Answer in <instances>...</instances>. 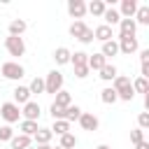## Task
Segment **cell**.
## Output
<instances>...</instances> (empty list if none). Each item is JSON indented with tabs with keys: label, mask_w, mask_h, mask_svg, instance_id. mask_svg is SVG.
<instances>
[{
	"label": "cell",
	"mask_w": 149,
	"mask_h": 149,
	"mask_svg": "<svg viewBox=\"0 0 149 149\" xmlns=\"http://www.w3.org/2000/svg\"><path fill=\"white\" fill-rule=\"evenodd\" d=\"M0 74H2L5 79H9V81H19V79L26 74V70H23L21 63H16V61H7V63H2Z\"/></svg>",
	"instance_id": "6da1fadb"
},
{
	"label": "cell",
	"mask_w": 149,
	"mask_h": 149,
	"mask_svg": "<svg viewBox=\"0 0 149 149\" xmlns=\"http://www.w3.org/2000/svg\"><path fill=\"white\" fill-rule=\"evenodd\" d=\"M58 91H63V72H58V70H51V72L44 77V93H51V95H56Z\"/></svg>",
	"instance_id": "7a4b0ae2"
},
{
	"label": "cell",
	"mask_w": 149,
	"mask_h": 149,
	"mask_svg": "<svg viewBox=\"0 0 149 149\" xmlns=\"http://www.w3.org/2000/svg\"><path fill=\"white\" fill-rule=\"evenodd\" d=\"M0 116L7 121V126H12V123H19L21 109H19V105H14V102H2V105H0Z\"/></svg>",
	"instance_id": "3957f363"
},
{
	"label": "cell",
	"mask_w": 149,
	"mask_h": 149,
	"mask_svg": "<svg viewBox=\"0 0 149 149\" xmlns=\"http://www.w3.org/2000/svg\"><path fill=\"white\" fill-rule=\"evenodd\" d=\"M5 49H7L9 56H23V54H26V42H23V37L7 35V37H5Z\"/></svg>",
	"instance_id": "277c9868"
},
{
	"label": "cell",
	"mask_w": 149,
	"mask_h": 149,
	"mask_svg": "<svg viewBox=\"0 0 149 149\" xmlns=\"http://www.w3.org/2000/svg\"><path fill=\"white\" fill-rule=\"evenodd\" d=\"M116 44H119V54H126V56H133V54L140 49L137 37H119Z\"/></svg>",
	"instance_id": "5b68a950"
},
{
	"label": "cell",
	"mask_w": 149,
	"mask_h": 149,
	"mask_svg": "<svg viewBox=\"0 0 149 149\" xmlns=\"http://www.w3.org/2000/svg\"><path fill=\"white\" fill-rule=\"evenodd\" d=\"M68 14L77 21H81L86 14V2L84 0H68Z\"/></svg>",
	"instance_id": "8992f818"
},
{
	"label": "cell",
	"mask_w": 149,
	"mask_h": 149,
	"mask_svg": "<svg viewBox=\"0 0 149 149\" xmlns=\"http://www.w3.org/2000/svg\"><path fill=\"white\" fill-rule=\"evenodd\" d=\"M79 121V126L84 128V130H98V126H100V121H98V116L93 114V112H81V116L77 119Z\"/></svg>",
	"instance_id": "52a82bcc"
},
{
	"label": "cell",
	"mask_w": 149,
	"mask_h": 149,
	"mask_svg": "<svg viewBox=\"0 0 149 149\" xmlns=\"http://www.w3.org/2000/svg\"><path fill=\"white\" fill-rule=\"evenodd\" d=\"M40 105L35 102V100H28L26 105H23V109H21V116L26 119V121H37L40 119Z\"/></svg>",
	"instance_id": "ba28073f"
},
{
	"label": "cell",
	"mask_w": 149,
	"mask_h": 149,
	"mask_svg": "<svg viewBox=\"0 0 149 149\" xmlns=\"http://www.w3.org/2000/svg\"><path fill=\"white\" fill-rule=\"evenodd\" d=\"M116 12H119L121 19H133L135 12H137V0H121V5H119Z\"/></svg>",
	"instance_id": "9c48e42d"
},
{
	"label": "cell",
	"mask_w": 149,
	"mask_h": 149,
	"mask_svg": "<svg viewBox=\"0 0 149 149\" xmlns=\"http://www.w3.org/2000/svg\"><path fill=\"white\" fill-rule=\"evenodd\" d=\"M137 33V23L133 19H121L119 21V37H135Z\"/></svg>",
	"instance_id": "30bf717a"
},
{
	"label": "cell",
	"mask_w": 149,
	"mask_h": 149,
	"mask_svg": "<svg viewBox=\"0 0 149 149\" xmlns=\"http://www.w3.org/2000/svg\"><path fill=\"white\" fill-rule=\"evenodd\" d=\"M93 37H95V40H100V42H109V40H114V30H112L109 26L100 23L98 28H93Z\"/></svg>",
	"instance_id": "8fae6325"
},
{
	"label": "cell",
	"mask_w": 149,
	"mask_h": 149,
	"mask_svg": "<svg viewBox=\"0 0 149 149\" xmlns=\"http://www.w3.org/2000/svg\"><path fill=\"white\" fill-rule=\"evenodd\" d=\"M12 95H14V105H21V107L30 100V91H28V86H21V84L12 91Z\"/></svg>",
	"instance_id": "7c38bea8"
},
{
	"label": "cell",
	"mask_w": 149,
	"mask_h": 149,
	"mask_svg": "<svg viewBox=\"0 0 149 149\" xmlns=\"http://www.w3.org/2000/svg\"><path fill=\"white\" fill-rule=\"evenodd\" d=\"M9 147L12 149H28V147H33V137H28V135H14L12 140H9Z\"/></svg>",
	"instance_id": "4fadbf2b"
},
{
	"label": "cell",
	"mask_w": 149,
	"mask_h": 149,
	"mask_svg": "<svg viewBox=\"0 0 149 149\" xmlns=\"http://www.w3.org/2000/svg\"><path fill=\"white\" fill-rule=\"evenodd\" d=\"M86 65H88V70H102V68L107 65V58H105L102 54H88Z\"/></svg>",
	"instance_id": "5bb4252c"
},
{
	"label": "cell",
	"mask_w": 149,
	"mask_h": 149,
	"mask_svg": "<svg viewBox=\"0 0 149 149\" xmlns=\"http://www.w3.org/2000/svg\"><path fill=\"white\" fill-rule=\"evenodd\" d=\"M133 21L140 23V26H149V5H137V12H135Z\"/></svg>",
	"instance_id": "9a60e30c"
},
{
	"label": "cell",
	"mask_w": 149,
	"mask_h": 149,
	"mask_svg": "<svg viewBox=\"0 0 149 149\" xmlns=\"http://www.w3.org/2000/svg\"><path fill=\"white\" fill-rule=\"evenodd\" d=\"M100 19H105V26H109V28L119 26V21H121V16H119V12H116L114 7H107V9H105V14H102Z\"/></svg>",
	"instance_id": "2e32d148"
},
{
	"label": "cell",
	"mask_w": 149,
	"mask_h": 149,
	"mask_svg": "<svg viewBox=\"0 0 149 149\" xmlns=\"http://www.w3.org/2000/svg\"><path fill=\"white\" fill-rule=\"evenodd\" d=\"M26 28H28V23L23 19H12L9 21V35H14V37H21L26 33Z\"/></svg>",
	"instance_id": "e0dca14e"
},
{
	"label": "cell",
	"mask_w": 149,
	"mask_h": 149,
	"mask_svg": "<svg viewBox=\"0 0 149 149\" xmlns=\"http://www.w3.org/2000/svg\"><path fill=\"white\" fill-rule=\"evenodd\" d=\"M105 9H107V2H102V0H91L86 5V12H91L93 16H102Z\"/></svg>",
	"instance_id": "ac0fdd59"
},
{
	"label": "cell",
	"mask_w": 149,
	"mask_h": 149,
	"mask_svg": "<svg viewBox=\"0 0 149 149\" xmlns=\"http://www.w3.org/2000/svg\"><path fill=\"white\" fill-rule=\"evenodd\" d=\"M70 56H72V51H70L68 47H58V49L54 51V61H56L58 65H65V63H70Z\"/></svg>",
	"instance_id": "d6986e66"
},
{
	"label": "cell",
	"mask_w": 149,
	"mask_h": 149,
	"mask_svg": "<svg viewBox=\"0 0 149 149\" xmlns=\"http://www.w3.org/2000/svg\"><path fill=\"white\" fill-rule=\"evenodd\" d=\"M100 54H102L105 58H112V56H116V54H119V44H116V40L102 42V49H100Z\"/></svg>",
	"instance_id": "ffe728a7"
},
{
	"label": "cell",
	"mask_w": 149,
	"mask_h": 149,
	"mask_svg": "<svg viewBox=\"0 0 149 149\" xmlns=\"http://www.w3.org/2000/svg\"><path fill=\"white\" fill-rule=\"evenodd\" d=\"M37 128H40V126H37V121H26V119H23V121L19 123L21 135H28V137H33V135L37 133Z\"/></svg>",
	"instance_id": "44dd1931"
},
{
	"label": "cell",
	"mask_w": 149,
	"mask_h": 149,
	"mask_svg": "<svg viewBox=\"0 0 149 149\" xmlns=\"http://www.w3.org/2000/svg\"><path fill=\"white\" fill-rule=\"evenodd\" d=\"M51 137H54V133H51L49 128H37V133L33 135V140H35L37 144H49Z\"/></svg>",
	"instance_id": "7402d4cb"
},
{
	"label": "cell",
	"mask_w": 149,
	"mask_h": 149,
	"mask_svg": "<svg viewBox=\"0 0 149 149\" xmlns=\"http://www.w3.org/2000/svg\"><path fill=\"white\" fill-rule=\"evenodd\" d=\"M49 130H51L54 135H58V137H61V135H65V133H70V123H68L65 119H58V121H54V126H51Z\"/></svg>",
	"instance_id": "603a6c76"
},
{
	"label": "cell",
	"mask_w": 149,
	"mask_h": 149,
	"mask_svg": "<svg viewBox=\"0 0 149 149\" xmlns=\"http://www.w3.org/2000/svg\"><path fill=\"white\" fill-rule=\"evenodd\" d=\"M100 100H102L105 105H114L119 98H116V91H114L112 86H107V88H102V91H100Z\"/></svg>",
	"instance_id": "cb8c5ba5"
},
{
	"label": "cell",
	"mask_w": 149,
	"mask_h": 149,
	"mask_svg": "<svg viewBox=\"0 0 149 149\" xmlns=\"http://www.w3.org/2000/svg\"><path fill=\"white\" fill-rule=\"evenodd\" d=\"M54 105H58V107H63V109H65V107H70V105H72V95H70L68 91H58V93H56Z\"/></svg>",
	"instance_id": "d4e9b609"
},
{
	"label": "cell",
	"mask_w": 149,
	"mask_h": 149,
	"mask_svg": "<svg viewBox=\"0 0 149 149\" xmlns=\"http://www.w3.org/2000/svg\"><path fill=\"white\" fill-rule=\"evenodd\" d=\"M98 72H100L98 77H100L102 81H112V79H114V77L119 74V72H116V68H114V65H109V63H107V65H105L102 70H98Z\"/></svg>",
	"instance_id": "484cf974"
},
{
	"label": "cell",
	"mask_w": 149,
	"mask_h": 149,
	"mask_svg": "<svg viewBox=\"0 0 149 149\" xmlns=\"http://www.w3.org/2000/svg\"><path fill=\"white\" fill-rule=\"evenodd\" d=\"M130 86L135 93H149V79H144V77H137L135 81H130Z\"/></svg>",
	"instance_id": "4316f807"
},
{
	"label": "cell",
	"mask_w": 149,
	"mask_h": 149,
	"mask_svg": "<svg viewBox=\"0 0 149 149\" xmlns=\"http://www.w3.org/2000/svg\"><path fill=\"white\" fill-rule=\"evenodd\" d=\"M79 116H81V107H77V105H70V107H65V116H63V119H65L68 123L77 121Z\"/></svg>",
	"instance_id": "83f0119b"
},
{
	"label": "cell",
	"mask_w": 149,
	"mask_h": 149,
	"mask_svg": "<svg viewBox=\"0 0 149 149\" xmlns=\"http://www.w3.org/2000/svg\"><path fill=\"white\" fill-rule=\"evenodd\" d=\"M61 149H74L77 147V137H74V133H65V135H61V144H58Z\"/></svg>",
	"instance_id": "f1b7e54d"
},
{
	"label": "cell",
	"mask_w": 149,
	"mask_h": 149,
	"mask_svg": "<svg viewBox=\"0 0 149 149\" xmlns=\"http://www.w3.org/2000/svg\"><path fill=\"white\" fill-rule=\"evenodd\" d=\"M86 61H88V54H86V51H74V54L70 56V63H72L74 68H81V65H86Z\"/></svg>",
	"instance_id": "f546056e"
},
{
	"label": "cell",
	"mask_w": 149,
	"mask_h": 149,
	"mask_svg": "<svg viewBox=\"0 0 149 149\" xmlns=\"http://www.w3.org/2000/svg\"><path fill=\"white\" fill-rule=\"evenodd\" d=\"M116 98H119V100H123V102H130V100L135 98V91H133V86L128 84V86L119 88V91H116Z\"/></svg>",
	"instance_id": "4dcf8cb0"
},
{
	"label": "cell",
	"mask_w": 149,
	"mask_h": 149,
	"mask_svg": "<svg viewBox=\"0 0 149 149\" xmlns=\"http://www.w3.org/2000/svg\"><path fill=\"white\" fill-rule=\"evenodd\" d=\"M86 28H88V26H86V23H84V21H74V23H72V26H70V35H72V37H77V40H79V37H81V35H84V30H86Z\"/></svg>",
	"instance_id": "1f68e13d"
},
{
	"label": "cell",
	"mask_w": 149,
	"mask_h": 149,
	"mask_svg": "<svg viewBox=\"0 0 149 149\" xmlns=\"http://www.w3.org/2000/svg\"><path fill=\"white\" fill-rule=\"evenodd\" d=\"M28 91H30V95H33V93H44V79H42V77H35V79L28 84Z\"/></svg>",
	"instance_id": "d6a6232c"
},
{
	"label": "cell",
	"mask_w": 149,
	"mask_h": 149,
	"mask_svg": "<svg viewBox=\"0 0 149 149\" xmlns=\"http://www.w3.org/2000/svg\"><path fill=\"white\" fill-rule=\"evenodd\" d=\"M130 84V77H126V74H116L114 79H112V88L114 91H119V88H123V86H128Z\"/></svg>",
	"instance_id": "836d02e7"
},
{
	"label": "cell",
	"mask_w": 149,
	"mask_h": 149,
	"mask_svg": "<svg viewBox=\"0 0 149 149\" xmlns=\"http://www.w3.org/2000/svg\"><path fill=\"white\" fill-rule=\"evenodd\" d=\"M14 137V128L12 126H0V142H9Z\"/></svg>",
	"instance_id": "e575fe53"
},
{
	"label": "cell",
	"mask_w": 149,
	"mask_h": 149,
	"mask_svg": "<svg viewBox=\"0 0 149 149\" xmlns=\"http://www.w3.org/2000/svg\"><path fill=\"white\" fill-rule=\"evenodd\" d=\"M49 112H51V119H54V121H58V119H63V116H65V109H63V107H58V105H54V102H51Z\"/></svg>",
	"instance_id": "d590c367"
},
{
	"label": "cell",
	"mask_w": 149,
	"mask_h": 149,
	"mask_svg": "<svg viewBox=\"0 0 149 149\" xmlns=\"http://www.w3.org/2000/svg\"><path fill=\"white\" fill-rule=\"evenodd\" d=\"M137 126H140V130L149 128V112H140L137 114Z\"/></svg>",
	"instance_id": "8d00e7d4"
},
{
	"label": "cell",
	"mask_w": 149,
	"mask_h": 149,
	"mask_svg": "<svg viewBox=\"0 0 149 149\" xmlns=\"http://www.w3.org/2000/svg\"><path fill=\"white\" fill-rule=\"evenodd\" d=\"M142 140H144V130H140V128L130 130V142H133V144H140Z\"/></svg>",
	"instance_id": "74e56055"
},
{
	"label": "cell",
	"mask_w": 149,
	"mask_h": 149,
	"mask_svg": "<svg viewBox=\"0 0 149 149\" xmlns=\"http://www.w3.org/2000/svg\"><path fill=\"white\" fill-rule=\"evenodd\" d=\"M93 40H95V37H93V28H86V30H84V35L79 37V42H81V44H91Z\"/></svg>",
	"instance_id": "f35d334b"
},
{
	"label": "cell",
	"mask_w": 149,
	"mask_h": 149,
	"mask_svg": "<svg viewBox=\"0 0 149 149\" xmlns=\"http://www.w3.org/2000/svg\"><path fill=\"white\" fill-rule=\"evenodd\" d=\"M88 72H91V70H88V65L74 68V77H77V79H86V77H88Z\"/></svg>",
	"instance_id": "ab89813d"
},
{
	"label": "cell",
	"mask_w": 149,
	"mask_h": 149,
	"mask_svg": "<svg viewBox=\"0 0 149 149\" xmlns=\"http://www.w3.org/2000/svg\"><path fill=\"white\" fill-rule=\"evenodd\" d=\"M140 63H142V65L149 63V49H142V51H140Z\"/></svg>",
	"instance_id": "60d3db41"
},
{
	"label": "cell",
	"mask_w": 149,
	"mask_h": 149,
	"mask_svg": "<svg viewBox=\"0 0 149 149\" xmlns=\"http://www.w3.org/2000/svg\"><path fill=\"white\" fill-rule=\"evenodd\" d=\"M135 149H149V142H147V140H142L140 144H135Z\"/></svg>",
	"instance_id": "b9f144b4"
},
{
	"label": "cell",
	"mask_w": 149,
	"mask_h": 149,
	"mask_svg": "<svg viewBox=\"0 0 149 149\" xmlns=\"http://www.w3.org/2000/svg\"><path fill=\"white\" fill-rule=\"evenodd\" d=\"M35 149H51V144H35Z\"/></svg>",
	"instance_id": "7bdbcfd3"
},
{
	"label": "cell",
	"mask_w": 149,
	"mask_h": 149,
	"mask_svg": "<svg viewBox=\"0 0 149 149\" xmlns=\"http://www.w3.org/2000/svg\"><path fill=\"white\" fill-rule=\"evenodd\" d=\"M95 149H112V147H109V144H98Z\"/></svg>",
	"instance_id": "ee69618b"
},
{
	"label": "cell",
	"mask_w": 149,
	"mask_h": 149,
	"mask_svg": "<svg viewBox=\"0 0 149 149\" xmlns=\"http://www.w3.org/2000/svg\"><path fill=\"white\" fill-rule=\"evenodd\" d=\"M51 149H61V147H51Z\"/></svg>",
	"instance_id": "f6af8a7d"
},
{
	"label": "cell",
	"mask_w": 149,
	"mask_h": 149,
	"mask_svg": "<svg viewBox=\"0 0 149 149\" xmlns=\"http://www.w3.org/2000/svg\"><path fill=\"white\" fill-rule=\"evenodd\" d=\"M28 149H35V147H28Z\"/></svg>",
	"instance_id": "bcb514c9"
}]
</instances>
